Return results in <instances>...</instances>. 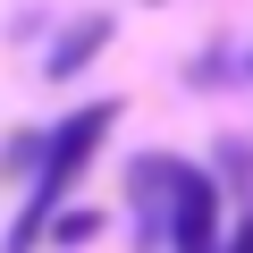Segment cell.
Listing matches in <instances>:
<instances>
[{
    "instance_id": "6da1fadb",
    "label": "cell",
    "mask_w": 253,
    "mask_h": 253,
    "mask_svg": "<svg viewBox=\"0 0 253 253\" xmlns=\"http://www.w3.org/2000/svg\"><path fill=\"white\" fill-rule=\"evenodd\" d=\"M118 126V101H84L76 118H59L51 126V144H42V169H34V203H26V219L9 228V253H34L42 245V228H51V211L68 203V186L84 177V161L101 152V135Z\"/></svg>"
},
{
    "instance_id": "7a4b0ae2",
    "label": "cell",
    "mask_w": 253,
    "mask_h": 253,
    "mask_svg": "<svg viewBox=\"0 0 253 253\" xmlns=\"http://www.w3.org/2000/svg\"><path fill=\"white\" fill-rule=\"evenodd\" d=\"M169 253H219V186L203 169H177V203H169Z\"/></svg>"
},
{
    "instance_id": "3957f363",
    "label": "cell",
    "mask_w": 253,
    "mask_h": 253,
    "mask_svg": "<svg viewBox=\"0 0 253 253\" xmlns=\"http://www.w3.org/2000/svg\"><path fill=\"white\" fill-rule=\"evenodd\" d=\"M177 169H186V161H169V152H144V161H135V219H144V236H169Z\"/></svg>"
},
{
    "instance_id": "277c9868",
    "label": "cell",
    "mask_w": 253,
    "mask_h": 253,
    "mask_svg": "<svg viewBox=\"0 0 253 253\" xmlns=\"http://www.w3.org/2000/svg\"><path fill=\"white\" fill-rule=\"evenodd\" d=\"M101 42H110V17H84V26H76V34H68V42L51 51V76H76V68H84V59H93Z\"/></svg>"
},
{
    "instance_id": "5b68a950",
    "label": "cell",
    "mask_w": 253,
    "mask_h": 253,
    "mask_svg": "<svg viewBox=\"0 0 253 253\" xmlns=\"http://www.w3.org/2000/svg\"><path fill=\"white\" fill-rule=\"evenodd\" d=\"M42 144H51V135H9L0 169H9V177H34V169H42Z\"/></svg>"
},
{
    "instance_id": "8992f818",
    "label": "cell",
    "mask_w": 253,
    "mask_h": 253,
    "mask_svg": "<svg viewBox=\"0 0 253 253\" xmlns=\"http://www.w3.org/2000/svg\"><path fill=\"white\" fill-rule=\"evenodd\" d=\"M93 228H101L93 211H51V228H42V236H51V245H84Z\"/></svg>"
},
{
    "instance_id": "52a82bcc",
    "label": "cell",
    "mask_w": 253,
    "mask_h": 253,
    "mask_svg": "<svg viewBox=\"0 0 253 253\" xmlns=\"http://www.w3.org/2000/svg\"><path fill=\"white\" fill-rule=\"evenodd\" d=\"M228 253H253V219H236V228H228Z\"/></svg>"
}]
</instances>
